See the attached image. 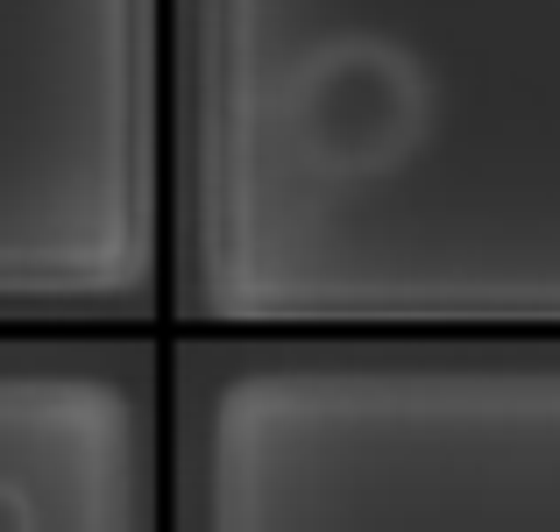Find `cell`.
<instances>
[{
    "label": "cell",
    "instance_id": "6da1fadb",
    "mask_svg": "<svg viewBox=\"0 0 560 532\" xmlns=\"http://www.w3.org/2000/svg\"><path fill=\"white\" fill-rule=\"evenodd\" d=\"M0 14L50 28L107 65L150 71L178 93V0H0Z\"/></svg>",
    "mask_w": 560,
    "mask_h": 532
},
{
    "label": "cell",
    "instance_id": "7a4b0ae2",
    "mask_svg": "<svg viewBox=\"0 0 560 532\" xmlns=\"http://www.w3.org/2000/svg\"><path fill=\"white\" fill-rule=\"evenodd\" d=\"M0 532H43V511H36V490L22 476L0 469Z\"/></svg>",
    "mask_w": 560,
    "mask_h": 532
}]
</instances>
